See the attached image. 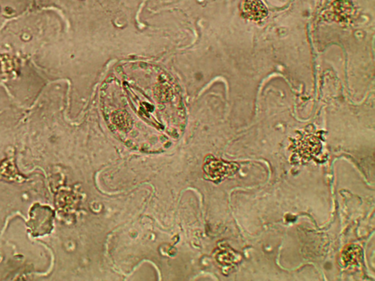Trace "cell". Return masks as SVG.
Returning <instances> with one entry per match:
<instances>
[{
	"label": "cell",
	"mask_w": 375,
	"mask_h": 281,
	"mask_svg": "<svg viewBox=\"0 0 375 281\" xmlns=\"http://www.w3.org/2000/svg\"><path fill=\"white\" fill-rule=\"evenodd\" d=\"M243 11L248 19L254 21L261 20L268 14L266 6L260 0H246Z\"/></svg>",
	"instance_id": "cell-1"
}]
</instances>
